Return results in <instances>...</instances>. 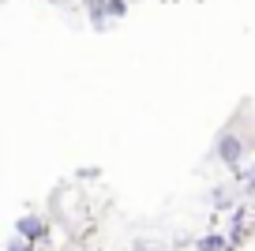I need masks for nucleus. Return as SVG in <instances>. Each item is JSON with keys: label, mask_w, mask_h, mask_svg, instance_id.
<instances>
[{"label": "nucleus", "mask_w": 255, "mask_h": 251, "mask_svg": "<svg viewBox=\"0 0 255 251\" xmlns=\"http://www.w3.org/2000/svg\"><path fill=\"white\" fill-rule=\"evenodd\" d=\"M15 233L23 236V240L38 244V240H45V221H41L38 214H23V218L15 221Z\"/></svg>", "instance_id": "f257e3e1"}, {"label": "nucleus", "mask_w": 255, "mask_h": 251, "mask_svg": "<svg viewBox=\"0 0 255 251\" xmlns=\"http://www.w3.org/2000/svg\"><path fill=\"white\" fill-rule=\"evenodd\" d=\"M240 154H244V142H240L237 135H222V139H218V157H222L225 165H237Z\"/></svg>", "instance_id": "f03ea898"}, {"label": "nucleus", "mask_w": 255, "mask_h": 251, "mask_svg": "<svg viewBox=\"0 0 255 251\" xmlns=\"http://www.w3.org/2000/svg\"><path fill=\"white\" fill-rule=\"evenodd\" d=\"M199 251H229V236H222V233L203 236V240H199Z\"/></svg>", "instance_id": "7ed1b4c3"}, {"label": "nucleus", "mask_w": 255, "mask_h": 251, "mask_svg": "<svg viewBox=\"0 0 255 251\" xmlns=\"http://www.w3.org/2000/svg\"><path fill=\"white\" fill-rule=\"evenodd\" d=\"M102 15H105V19L128 15V0H102Z\"/></svg>", "instance_id": "20e7f679"}, {"label": "nucleus", "mask_w": 255, "mask_h": 251, "mask_svg": "<svg viewBox=\"0 0 255 251\" xmlns=\"http://www.w3.org/2000/svg\"><path fill=\"white\" fill-rule=\"evenodd\" d=\"M8 251H30V240H23V236H19V240L8 244Z\"/></svg>", "instance_id": "39448f33"}]
</instances>
